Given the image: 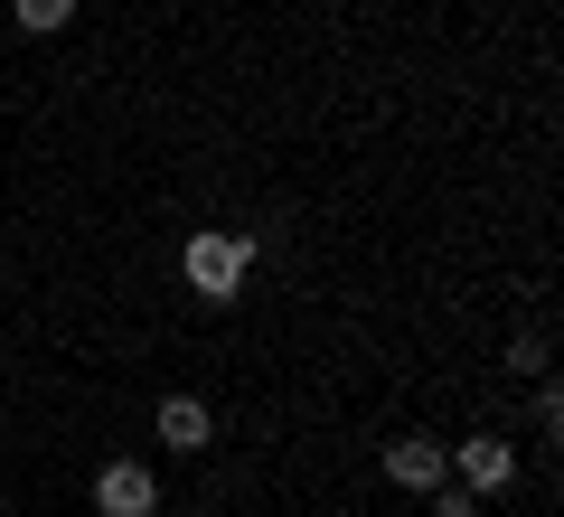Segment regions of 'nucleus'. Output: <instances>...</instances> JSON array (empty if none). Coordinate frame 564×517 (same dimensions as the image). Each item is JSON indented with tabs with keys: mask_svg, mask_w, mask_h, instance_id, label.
<instances>
[{
	"mask_svg": "<svg viewBox=\"0 0 564 517\" xmlns=\"http://www.w3.org/2000/svg\"><path fill=\"white\" fill-rule=\"evenodd\" d=\"M452 471H462V480H470V498H499V489H508V480H518V452H508V442H499V433H470V442H462V452H452Z\"/></svg>",
	"mask_w": 564,
	"mask_h": 517,
	"instance_id": "3",
	"label": "nucleus"
},
{
	"mask_svg": "<svg viewBox=\"0 0 564 517\" xmlns=\"http://www.w3.org/2000/svg\"><path fill=\"white\" fill-rule=\"evenodd\" d=\"M95 508L104 517H161V480H151V461H104V471H95Z\"/></svg>",
	"mask_w": 564,
	"mask_h": 517,
	"instance_id": "2",
	"label": "nucleus"
},
{
	"mask_svg": "<svg viewBox=\"0 0 564 517\" xmlns=\"http://www.w3.org/2000/svg\"><path fill=\"white\" fill-rule=\"evenodd\" d=\"M508 367H518V377H545V338H536V330H527V338H518V348H508Z\"/></svg>",
	"mask_w": 564,
	"mask_h": 517,
	"instance_id": "7",
	"label": "nucleus"
},
{
	"mask_svg": "<svg viewBox=\"0 0 564 517\" xmlns=\"http://www.w3.org/2000/svg\"><path fill=\"white\" fill-rule=\"evenodd\" d=\"M386 480H395V489H443L452 452H433L423 433H404V442H386Z\"/></svg>",
	"mask_w": 564,
	"mask_h": 517,
	"instance_id": "4",
	"label": "nucleus"
},
{
	"mask_svg": "<svg viewBox=\"0 0 564 517\" xmlns=\"http://www.w3.org/2000/svg\"><path fill=\"white\" fill-rule=\"evenodd\" d=\"M245 263H254V236H226V226H198V236H188V255H180V273L198 282L207 301H236V292H245Z\"/></svg>",
	"mask_w": 564,
	"mask_h": 517,
	"instance_id": "1",
	"label": "nucleus"
},
{
	"mask_svg": "<svg viewBox=\"0 0 564 517\" xmlns=\"http://www.w3.org/2000/svg\"><path fill=\"white\" fill-rule=\"evenodd\" d=\"M10 20H20L29 39H47V29H66V20H76V0H10Z\"/></svg>",
	"mask_w": 564,
	"mask_h": 517,
	"instance_id": "6",
	"label": "nucleus"
},
{
	"mask_svg": "<svg viewBox=\"0 0 564 517\" xmlns=\"http://www.w3.org/2000/svg\"><path fill=\"white\" fill-rule=\"evenodd\" d=\"M433 517H480V498L470 489H433Z\"/></svg>",
	"mask_w": 564,
	"mask_h": 517,
	"instance_id": "8",
	"label": "nucleus"
},
{
	"mask_svg": "<svg viewBox=\"0 0 564 517\" xmlns=\"http://www.w3.org/2000/svg\"><path fill=\"white\" fill-rule=\"evenodd\" d=\"M207 433H217L207 396H161V442L170 452H207Z\"/></svg>",
	"mask_w": 564,
	"mask_h": 517,
	"instance_id": "5",
	"label": "nucleus"
}]
</instances>
